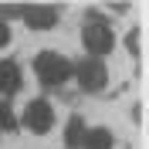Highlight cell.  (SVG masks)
I'll list each match as a JSON object with an SVG mask.
<instances>
[{"label": "cell", "mask_w": 149, "mask_h": 149, "mask_svg": "<svg viewBox=\"0 0 149 149\" xmlns=\"http://www.w3.org/2000/svg\"><path fill=\"white\" fill-rule=\"evenodd\" d=\"M34 74H37L41 85L58 88V85H65V78L71 74V65H68V58H61L58 51H41V54L34 58Z\"/></svg>", "instance_id": "obj_1"}, {"label": "cell", "mask_w": 149, "mask_h": 149, "mask_svg": "<svg viewBox=\"0 0 149 149\" xmlns=\"http://www.w3.org/2000/svg\"><path fill=\"white\" fill-rule=\"evenodd\" d=\"M81 44L88 47V54L92 58H102L112 51V44H115V34H112V27L105 24V20L98 17H88L81 27Z\"/></svg>", "instance_id": "obj_2"}, {"label": "cell", "mask_w": 149, "mask_h": 149, "mask_svg": "<svg viewBox=\"0 0 149 149\" xmlns=\"http://www.w3.org/2000/svg\"><path fill=\"white\" fill-rule=\"evenodd\" d=\"M20 125L27 132H34V136L51 132V125H54V109H51V102H47V98H31L27 109H24V115H20Z\"/></svg>", "instance_id": "obj_3"}, {"label": "cell", "mask_w": 149, "mask_h": 149, "mask_svg": "<svg viewBox=\"0 0 149 149\" xmlns=\"http://www.w3.org/2000/svg\"><path fill=\"white\" fill-rule=\"evenodd\" d=\"M78 74V85H81V92H102L105 81H109V71H105L102 58H85L81 65L74 68Z\"/></svg>", "instance_id": "obj_4"}, {"label": "cell", "mask_w": 149, "mask_h": 149, "mask_svg": "<svg viewBox=\"0 0 149 149\" xmlns=\"http://www.w3.org/2000/svg\"><path fill=\"white\" fill-rule=\"evenodd\" d=\"M20 17H24V24L34 31H47L58 24V10L47 7V3H34V7H20Z\"/></svg>", "instance_id": "obj_5"}, {"label": "cell", "mask_w": 149, "mask_h": 149, "mask_svg": "<svg viewBox=\"0 0 149 149\" xmlns=\"http://www.w3.org/2000/svg\"><path fill=\"white\" fill-rule=\"evenodd\" d=\"M20 88V68L14 61H0V92H17Z\"/></svg>", "instance_id": "obj_6"}, {"label": "cell", "mask_w": 149, "mask_h": 149, "mask_svg": "<svg viewBox=\"0 0 149 149\" xmlns=\"http://www.w3.org/2000/svg\"><path fill=\"white\" fill-rule=\"evenodd\" d=\"M112 142H115V139H112V132L98 125V129H85L81 146H85V149H112Z\"/></svg>", "instance_id": "obj_7"}, {"label": "cell", "mask_w": 149, "mask_h": 149, "mask_svg": "<svg viewBox=\"0 0 149 149\" xmlns=\"http://www.w3.org/2000/svg\"><path fill=\"white\" fill-rule=\"evenodd\" d=\"M81 139H85V119H81V115H71L68 125H65V146L68 149H78Z\"/></svg>", "instance_id": "obj_8"}, {"label": "cell", "mask_w": 149, "mask_h": 149, "mask_svg": "<svg viewBox=\"0 0 149 149\" xmlns=\"http://www.w3.org/2000/svg\"><path fill=\"white\" fill-rule=\"evenodd\" d=\"M3 129H14V115H10V105L7 102H0V132H3Z\"/></svg>", "instance_id": "obj_9"}, {"label": "cell", "mask_w": 149, "mask_h": 149, "mask_svg": "<svg viewBox=\"0 0 149 149\" xmlns=\"http://www.w3.org/2000/svg\"><path fill=\"white\" fill-rule=\"evenodd\" d=\"M7 44H10V24L0 17V47H7Z\"/></svg>", "instance_id": "obj_10"}, {"label": "cell", "mask_w": 149, "mask_h": 149, "mask_svg": "<svg viewBox=\"0 0 149 149\" xmlns=\"http://www.w3.org/2000/svg\"><path fill=\"white\" fill-rule=\"evenodd\" d=\"M125 47H129L132 54H139V34H136V31H129V37H125Z\"/></svg>", "instance_id": "obj_11"}]
</instances>
